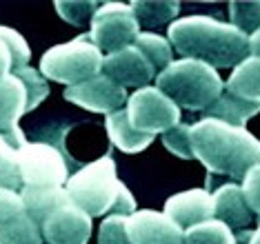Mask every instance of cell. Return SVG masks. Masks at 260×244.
I'll use <instances>...</instances> for the list:
<instances>
[{"mask_svg": "<svg viewBox=\"0 0 260 244\" xmlns=\"http://www.w3.org/2000/svg\"><path fill=\"white\" fill-rule=\"evenodd\" d=\"M27 114V91L20 78L14 74L0 76V133L14 149L25 145V133L18 127V120Z\"/></svg>", "mask_w": 260, "mask_h": 244, "instance_id": "14", "label": "cell"}, {"mask_svg": "<svg viewBox=\"0 0 260 244\" xmlns=\"http://www.w3.org/2000/svg\"><path fill=\"white\" fill-rule=\"evenodd\" d=\"M132 9L140 27H162L167 22H174V18L180 11V3H171V0L149 3V0H143V3H134Z\"/></svg>", "mask_w": 260, "mask_h": 244, "instance_id": "22", "label": "cell"}, {"mask_svg": "<svg viewBox=\"0 0 260 244\" xmlns=\"http://www.w3.org/2000/svg\"><path fill=\"white\" fill-rule=\"evenodd\" d=\"M127 116L140 133H165L180 122V109L156 87L136 89L127 100Z\"/></svg>", "mask_w": 260, "mask_h": 244, "instance_id": "8", "label": "cell"}, {"mask_svg": "<svg viewBox=\"0 0 260 244\" xmlns=\"http://www.w3.org/2000/svg\"><path fill=\"white\" fill-rule=\"evenodd\" d=\"M20 198L25 202L29 216H31V220L38 227L43 224V220L49 216L51 211L58 209L64 202H69V195L64 191V187H60V189H27V187H22Z\"/></svg>", "mask_w": 260, "mask_h": 244, "instance_id": "20", "label": "cell"}, {"mask_svg": "<svg viewBox=\"0 0 260 244\" xmlns=\"http://www.w3.org/2000/svg\"><path fill=\"white\" fill-rule=\"evenodd\" d=\"M256 114H260V102L238 98L229 91H222L220 98L205 109V118L220 120L224 124H232V127H245L247 120H251Z\"/></svg>", "mask_w": 260, "mask_h": 244, "instance_id": "17", "label": "cell"}, {"mask_svg": "<svg viewBox=\"0 0 260 244\" xmlns=\"http://www.w3.org/2000/svg\"><path fill=\"white\" fill-rule=\"evenodd\" d=\"M193 158L207 166L209 173L242 180L251 166L260 164V140L245 127H232L220 120H200L191 124Z\"/></svg>", "mask_w": 260, "mask_h": 244, "instance_id": "2", "label": "cell"}, {"mask_svg": "<svg viewBox=\"0 0 260 244\" xmlns=\"http://www.w3.org/2000/svg\"><path fill=\"white\" fill-rule=\"evenodd\" d=\"M134 47H138L143 51V56L151 62V67L158 71V76L162 74L165 69L174 62V51H171V45L167 38L153 33V31H143L136 36Z\"/></svg>", "mask_w": 260, "mask_h": 244, "instance_id": "21", "label": "cell"}, {"mask_svg": "<svg viewBox=\"0 0 260 244\" xmlns=\"http://www.w3.org/2000/svg\"><path fill=\"white\" fill-rule=\"evenodd\" d=\"M211 198H214V220L224 222L232 231H245L253 222V213L247 204L240 184H222L211 193Z\"/></svg>", "mask_w": 260, "mask_h": 244, "instance_id": "16", "label": "cell"}, {"mask_svg": "<svg viewBox=\"0 0 260 244\" xmlns=\"http://www.w3.org/2000/svg\"><path fill=\"white\" fill-rule=\"evenodd\" d=\"M185 244H236V235L220 220H207L185 231Z\"/></svg>", "mask_w": 260, "mask_h": 244, "instance_id": "23", "label": "cell"}, {"mask_svg": "<svg viewBox=\"0 0 260 244\" xmlns=\"http://www.w3.org/2000/svg\"><path fill=\"white\" fill-rule=\"evenodd\" d=\"M0 244H45L20 193L0 189Z\"/></svg>", "mask_w": 260, "mask_h": 244, "instance_id": "9", "label": "cell"}, {"mask_svg": "<svg viewBox=\"0 0 260 244\" xmlns=\"http://www.w3.org/2000/svg\"><path fill=\"white\" fill-rule=\"evenodd\" d=\"M98 7L100 3H96V0H58L56 3L58 16L74 27H82L87 22L91 25V18L98 11Z\"/></svg>", "mask_w": 260, "mask_h": 244, "instance_id": "26", "label": "cell"}, {"mask_svg": "<svg viewBox=\"0 0 260 244\" xmlns=\"http://www.w3.org/2000/svg\"><path fill=\"white\" fill-rule=\"evenodd\" d=\"M103 74L125 89L127 87H136V89L149 87V82L158 78V71L143 56V51L134 45H129L120 51L107 53L103 62Z\"/></svg>", "mask_w": 260, "mask_h": 244, "instance_id": "12", "label": "cell"}, {"mask_svg": "<svg viewBox=\"0 0 260 244\" xmlns=\"http://www.w3.org/2000/svg\"><path fill=\"white\" fill-rule=\"evenodd\" d=\"M249 244H260V227L256 231H251V237H249Z\"/></svg>", "mask_w": 260, "mask_h": 244, "instance_id": "34", "label": "cell"}, {"mask_svg": "<svg viewBox=\"0 0 260 244\" xmlns=\"http://www.w3.org/2000/svg\"><path fill=\"white\" fill-rule=\"evenodd\" d=\"M98 244H132L127 235V216L111 213L100 222Z\"/></svg>", "mask_w": 260, "mask_h": 244, "instance_id": "29", "label": "cell"}, {"mask_svg": "<svg viewBox=\"0 0 260 244\" xmlns=\"http://www.w3.org/2000/svg\"><path fill=\"white\" fill-rule=\"evenodd\" d=\"M127 235L132 244H185V231L158 211H134L127 216Z\"/></svg>", "mask_w": 260, "mask_h": 244, "instance_id": "13", "label": "cell"}, {"mask_svg": "<svg viewBox=\"0 0 260 244\" xmlns=\"http://www.w3.org/2000/svg\"><path fill=\"white\" fill-rule=\"evenodd\" d=\"M16 78H20V82L25 85V91H27V111H34L36 107L43 102V100L49 96V85H47V78L40 74L38 69L34 67H22V69H16L11 71Z\"/></svg>", "mask_w": 260, "mask_h": 244, "instance_id": "25", "label": "cell"}, {"mask_svg": "<svg viewBox=\"0 0 260 244\" xmlns=\"http://www.w3.org/2000/svg\"><path fill=\"white\" fill-rule=\"evenodd\" d=\"M105 129H107L109 140L125 153L145 151L153 142V138H156V135H147V133H140L138 129H134L132 122H129L127 109H118L114 114H109L107 120H105Z\"/></svg>", "mask_w": 260, "mask_h": 244, "instance_id": "18", "label": "cell"}, {"mask_svg": "<svg viewBox=\"0 0 260 244\" xmlns=\"http://www.w3.org/2000/svg\"><path fill=\"white\" fill-rule=\"evenodd\" d=\"M22 187L60 189L69 180V162L60 149L47 142H25L18 149Z\"/></svg>", "mask_w": 260, "mask_h": 244, "instance_id": "6", "label": "cell"}, {"mask_svg": "<svg viewBox=\"0 0 260 244\" xmlns=\"http://www.w3.org/2000/svg\"><path fill=\"white\" fill-rule=\"evenodd\" d=\"M249 56L260 58V29H256V31L249 36Z\"/></svg>", "mask_w": 260, "mask_h": 244, "instance_id": "33", "label": "cell"}, {"mask_svg": "<svg viewBox=\"0 0 260 244\" xmlns=\"http://www.w3.org/2000/svg\"><path fill=\"white\" fill-rule=\"evenodd\" d=\"M165 216L187 231L200 222L214 220V198L207 189H189L165 202Z\"/></svg>", "mask_w": 260, "mask_h": 244, "instance_id": "15", "label": "cell"}, {"mask_svg": "<svg viewBox=\"0 0 260 244\" xmlns=\"http://www.w3.org/2000/svg\"><path fill=\"white\" fill-rule=\"evenodd\" d=\"M105 56L93 45L89 33L76 36L64 45H56L40 58V74L49 80L76 87L103 74Z\"/></svg>", "mask_w": 260, "mask_h": 244, "instance_id": "5", "label": "cell"}, {"mask_svg": "<svg viewBox=\"0 0 260 244\" xmlns=\"http://www.w3.org/2000/svg\"><path fill=\"white\" fill-rule=\"evenodd\" d=\"M242 193H245V200L249 204L251 213L260 216V164L251 166L247 171V176L242 178Z\"/></svg>", "mask_w": 260, "mask_h": 244, "instance_id": "31", "label": "cell"}, {"mask_svg": "<svg viewBox=\"0 0 260 244\" xmlns=\"http://www.w3.org/2000/svg\"><path fill=\"white\" fill-rule=\"evenodd\" d=\"M140 33V25L134 16L132 5L125 3H103L91 18L89 38L100 51H120L134 45Z\"/></svg>", "mask_w": 260, "mask_h": 244, "instance_id": "7", "label": "cell"}, {"mask_svg": "<svg viewBox=\"0 0 260 244\" xmlns=\"http://www.w3.org/2000/svg\"><path fill=\"white\" fill-rule=\"evenodd\" d=\"M224 91L260 102V58L247 56L238 67H234L229 80L224 82Z\"/></svg>", "mask_w": 260, "mask_h": 244, "instance_id": "19", "label": "cell"}, {"mask_svg": "<svg viewBox=\"0 0 260 244\" xmlns=\"http://www.w3.org/2000/svg\"><path fill=\"white\" fill-rule=\"evenodd\" d=\"M0 140H5V135H3V133H0Z\"/></svg>", "mask_w": 260, "mask_h": 244, "instance_id": "35", "label": "cell"}, {"mask_svg": "<svg viewBox=\"0 0 260 244\" xmlns=\"http://www.w3.org/2000/svg\"><path fill=\"white\" fill-rule=\"evenodd\" d=\"M162 145L167 147L169 153L178 156L182 160H191L193 158V149H191V124H182L178 122L176 127H171L169 131L162 133Z\"/></svg>", "mask_w": 260, "mask_h": 244, "instance_id": "28", "label": "cell"}, {"mask_svg": "<svg viewBox=\"0 0 260 244\" xmlns=\"http://www.w3.org/2000/svg\"><path fill=\"white\" fill-rule=\"evenodd\" d=\"M64 100L82 107L93 114H114V111L122 109V104L129 100L127 89L116 85L114 80H109L105 74L96 76V78L80 82L76 87L64 89Z\"/></svg>", "mask_w": 260, "mask_h": 244, "instance_id": "11", "label": "cell"}, {"mask_svg": "<svg viewBox=\"0 0 260 244\" xmlns=\"http://www.w3.org/2000/svg\"><path fill=\"white\" fill-rule=\"evenodd\" d=\"M0 189L16 193L22 189L18 149H14L7 140H0Z\"/></svg>", "mask_w": 260, "mask_h": 244, "instance_id": "24", "label": "cell"}, {"mask_svg": "<svg viewBox=\"0 0 260 244\" xmlns=\"http://www.w3.org/2000/svg\"><path fill=\"white\" fill-rule=\"evenodd\" d=\"M40 233L47 244H87L91 237V218L69 200L43 220Z\"/></svg>", "mask_w": 260, "mask_h": 244, "instance_id": "10", "label": "cell"}, {"mask_svg": "<svg viewBox=\"0 0 260 244\" xmlns=\"http://www.w3.org/2000/svg\"><path fill=\"white\" fill-rule=\"evenodd\" d=\"M14 71V60H11V51L7 43H5V38L0 36V76H7Z\"/></svg>", "mask_w": 260, "mask_h": 244, "instance_id": "32", "label": "cell"}, {"mask_svg": "<svg viewBox=\"0 0 260 244\" xmlns=\"http://www.w3.org/2000/svg\"><path fill=\"white\" fill-rule=\"evenodd\" d=\"M156 89L176 102L178 109L205 111L220 98L224 91V80L220 74L200 60H174L156 78Z\"/></svg>", "mask_w": 260, "mask_h": 244, "instance_id": "4", "label": "cell"}, {"mask_svg": "<svg viewBox=\"0 0 260 244\" xmlns=\"http://www.w3.org/2000/svg\"><path fill=\"white\" fill-rule=\"evenodd\" d=\"M229 20L242 33L251 36L260 29V3H229Z\"/></svg>", "mask_w": 260, "mask_h": 244, "instance_id": "27", "label": "cell"}, {"mask_svg": "<svg viewBox=\"0 0 260 244\" xmlns=\"http://www.w3.org/2000/svg\"><path fill=\"white\" fill-rule=\"evenodd\" d=\"M0 36L5 38V43H7L9 51H11V60H14V71L16 69H22L29 64V58H31V49H29L27 40L22 38L18 31H14V29L0 25Z\"/></svg>", "mask_w": 260, "mask_h": 244, "instance_id": "30", "label": "cell"}, {"mask_svg": "<svg viewBox=\"0 0 260 244\" xmlns=\"http://www.w3.org/2000/svg\"><path fill=\"white\" fill-rule=\"evenodd\" d=\"M169 45L189 60H200L214 69H229L249 56V36L232 22L209 16H187L169 25Z\"/></svg>", "mask_w": 260, "mask_h": 244, "instance_id": "1", "label": "cell"}, {"mask_svg": "<svg viewBox=\"0 0 260 244\" xmlns=\"http://www.w3.org/2000/svg\"><path fill=\"white\" fill-rule=\"evenodd\" d=\"M64 191H67L69 200L89 218L105 216L109 211L120 213V216H132L136 211L132 193L116 176V162L111 156H103L80 166L74 176H69Z\"/></svg>", "mask_w": 260, "mask_h": 244, "instance_id": "3", "label": "cell"}]
</instances>
